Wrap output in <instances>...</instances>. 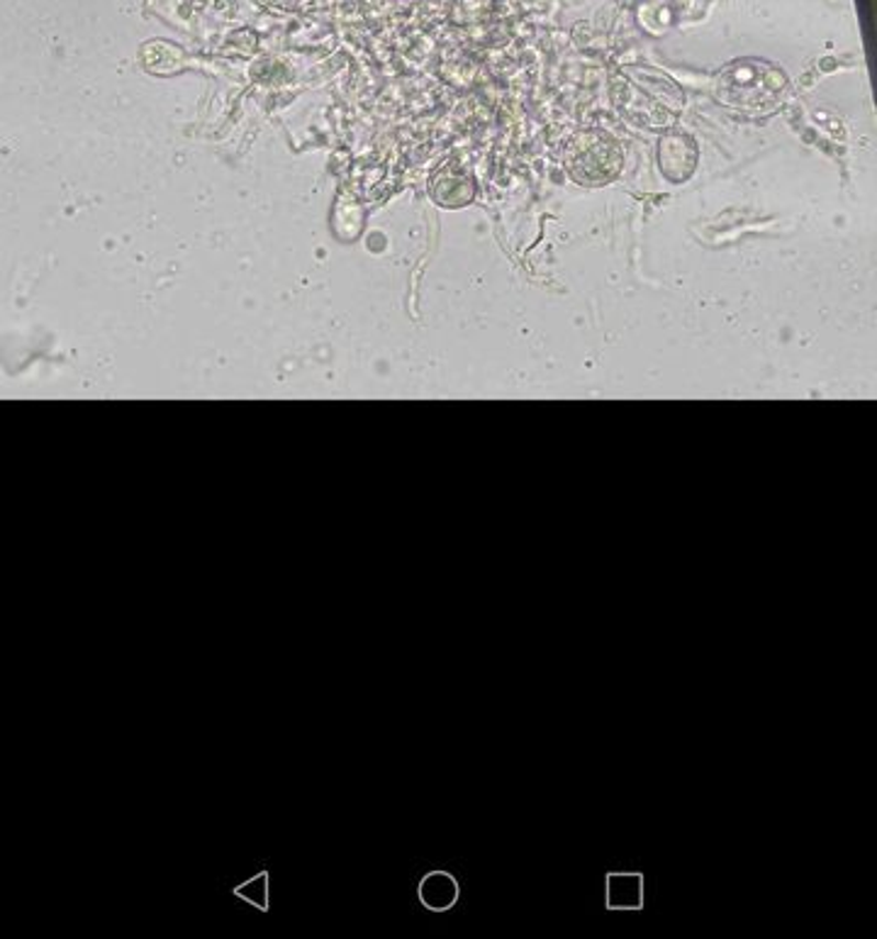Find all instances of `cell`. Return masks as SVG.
Segmentation results:
<instances>
[{"instance_id": "obj_1", "label": "cell", "mask_w": 877, "mask_h": 939, "mask_svg": "<svg viewBox=\"0 0 877 939\" xmlns=\"http://www.w3.org/2000/svg\"><path fill=\"white\" fill-rule=\"evenodd\" d=\"M142 59H144V66H147V69H151L154 74H164V66H159L164 62H166V66H169V74H173L181 66L183 52L179 47H176L173 42L157 40V42L144 44V47H142Z\"/></svg>"}]
</instances>
